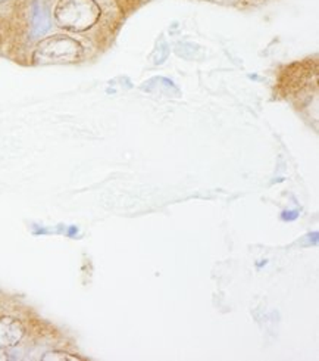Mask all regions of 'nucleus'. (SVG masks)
Segmentation results:
<instances>
[{"mask_svg": "<svg viewBox=\"0 0 319 361\" xmlns=\"http://www.w3.org/2000/svg\"><path fill=\"white\" fill-rule=\"evenodd\" d=\"M82 47L81 44L65 36H54L44 39L39 43L32 59L36 63H70L81 58Z\"/></svg>", "mask_w": 319, "mask_h": 361, "instance_id": "f03ea898", "label": "nucleus"}, {"mask_svg": "<svg viewBox=\"0 0 319 361\" xmlns=\"http://www.w3.org/2000/svg\"><path fill=\"white\" fill-rule=\"evenodd\" d=\"M24 335L23 324L11 317L0 319V347H13Z\"/></svg>", "mask_w": 319, "mask_h": 361, "instance_id": "7ed1b4c3", "label": "nucleus"}, {"mask_svg": "<svg viewBox=\"0 0 319 361\" xmlns=\"http://www.w3.org/2000/svg\"><path fill=\"white\" fill-rule=\"evenodd\" d=\"M43 361H81L82 358L77 357V355H73V354H68V353H63V351H52V353H47L43 358Z\"/></svg>", "mask_w": 319, "mask_h": 361, "instance_id": "39448f33", "label": "nucleus"}, {"mask_svg": "<svg viewBox=\"0 0 319 361\" xmlns=\"http://www.w3.org/2000/svg\"><path fill=\"white\" fill-rule=\"evenodd\" d=\"M50 28V12L44 5L37 4L35 6V13H32V37H40L49 31Z\"/></svg>", "mask_w": 319, "mask_h": 361, "instance_id": "20e7f679", "label": "nucleus"}, {"mask_svg": "<svg viewBox=\"0 0 319 361\" xmlns=\"http://www.w3.org/2000/svg\"><path fill=\"white\" fill-rule=\"evenodd\" d=\"M0 2H6V0H0Z\"/></svg>", "mask_w": 319, "mask_h": 361, "instance_id": "423d86ee", "label": "nucleus"}, {"mask_svg": "<svg viewBox=\"0 0 319 361\" xmlns=\"http://www.w3.org/2000/svg\"><path fill=\"white\" fill-rule=\"evenodd\" d=\"M100 18V8L94 0H61L55 9L59 27L70 31H86Z\"/></svg>", "mask_w": 319, "mask_h": 361, "instance_id": "f257e3e1", "label": "nucleus"}]
</instances>
